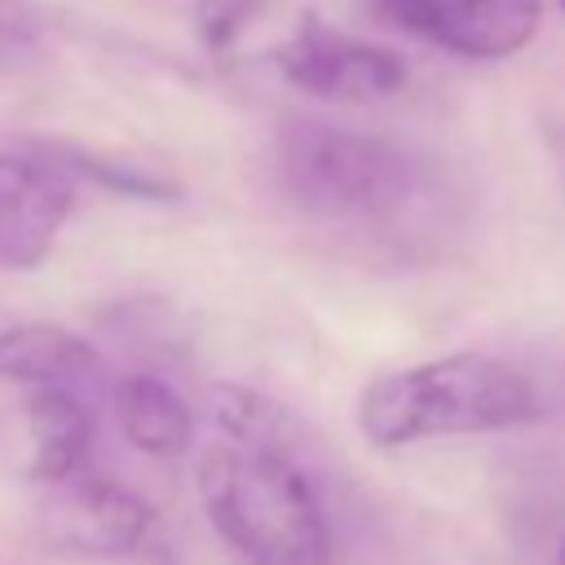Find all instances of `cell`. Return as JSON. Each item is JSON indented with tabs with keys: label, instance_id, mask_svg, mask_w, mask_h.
Instances as JSON below:
<instances>
[{
	"label": "cell",
	"instance_id": "cell-1",
	"mask_svg": "<svg viewBox=\"0 0 565 565\" xmlns=\"http://www.w3.org/2000/svg\"><path fill=\"white\" fill-rule=\"evenodd\" d=\"M199 499L221 543L247 565H327L322 503L282 441L216 437L199 455Z\"/></svg>",
	"mask_w": 565,
	"mask_h": 565
},
{
	"label": "cell",
	"instance_id": "cell-2",
	"mask_svg": "<svg viewBox=\"0 0 565 565\" xmlns=\"http://www.w3.org/2000/svg\"><path fill=\"white\" fill-rule=\"evenodd\" d=\"M543 415L539 388L516 366L486 353H446L375 375L358 397V428L380 450L433 437L521 428Z\"/></svg>",
	"mask_w": 565,
	"mask_h": 565
},
{
	"label": "cell",
	"instance_id": "cell-3",
	"mask_svg": "<svg viewBox=\"0 0 565 565\" xmlns=\"http://www.w3.org/2000/svg\"><path fill=\"white\" fill-rule=\"evenodd\" d=\"M274 172L300 212L340 225L388 221L419 190V168L402 146L331 119H287L274 141Z\"/></svg>",
	"mask_w": 565,
	"mask_h": 565
},
{
	"label": "cell",
	"instance_id": "cell-4",
	"mask_svg": "<svg viewBox=\"0 0 565 565\" xmlns=\"http://www.w3.org/2000/svg\"><path fill=\"white\" fill-rule=\"evenodd\" d=\"M154 530V508L119 481L79 472L49 486L35 512V539L53 556L75 561H119L146 543Z\"/></svg>",
	"mask_w": 565,
	"mask_h": 565
},
{
	"label": "cell",
	"instance_id": "cell-5",
	"mask_svg": "<svg viewBox=\"0 0 565 565\" xmlns=\"http://www.w3.org/2000/svg\"><path fill=\"white\" fill-rule=\"evenodd\" d=\"M269 57L287 84L327 102H380L406 84V62L393 49L353 40L313 13Z\"/></svg>",
	"mask_w": 565,
	"mask_h": 565
},
{
	"label": "cell",
	"instance_id": "cell-6",
	"mask_svg": "<svg viewBox=\"0 0 565 565\" xmlns=\"http://www.w3.org/2000/svg\"><path fill=\"white\" fill-rule=\"evenodd\" d=\"M371 4L393 26L477 62L525 49L543 13V0H371Z\"/></svg>",
	"mask_w": 565,
	"mask_h": 565
},
{
	"label": "cell",
	"instance_id": "cell-7",
	"mask_svg": "<svg viewBox=\"0 0 565 565\" xmlns=\"http://www.w3.org/2000/svg\"><path fill=\"white\" fill-rule=\"evenodd\" d=\"M75 203V181L31 146L0 150V269L22 274L49 260Z\"/></svg>",
	"mask_w": 565,
	"mask_h": 565
},
{
	"label": "cell",
	"instance_id": "cell-8",
	"mask_svg": "<svg viewBox=\"0 0 565 565\" xmlns=\"http://www.w3.org/2000/svg\"><path fill=\"white\" fill-rule=\"evenodd\" d=\"M0 375L26 388H62L79 393L102 380L97 349L53 322H18L0 331Z\"/></svg>",
	"mask_w": 565,
	"mask_h": 565
},
{
	"label": "cell",
	"instance_id": "cell-9",
	"mask_svg": "<svg viewBox=\"0 0 565 565\" xmlns=\"http://www.w3.org/2000/svg\"><path fill=\"white\" fill-rule=\"evenodd\" d=\"M26 419V459L22 472L40 486H62L84 472L93 446V411L79 393L62 388H26L22 397Z\"/></svg>",
	"mask_w": 565,
	"mask_h": 565
},
{
	"label": "cell",
	"instance_id": "cell-10",
	"mask_svg": "<svg viewBox=\"0 0 565 565\" xmlns=\"http://www.w3.org/2000/svg\"><path fill=\"white\" fill-rule=\"evenodd\" d=\"M110 406H115V419H119L124 441L132 450L150 455V459H177L194 441V415H190V406L159 375H124L110 388Z\"/></svg>",
	"mask_w": 565,
	"mask_h": 565
},
{
	"label": "cell",
	"instance_id": "cell-11",
	"mask_svg": "<svg viewBox=\"0 0 565 565\" xmlns=\"http://www.w3.org/2000/svg\"><path fill=\"white\" fill-rule=\"evenodd\" d=\"M35 154H44L57 172H66L71 181H97V185H106V190H115V194H132V199H181V190L172 185V181H163V177H150V172H137V168H119V163H106V159H97V154H88V150H79V146H66V141H26Z\"/></svg>",
	"mask_w": 565,
	"mask_h": 565
},
{
	"label": "cell",
	"instance_id": "cell-12",
	"mask_svg": "<svg viewBox=\"0 0 565 565\" xmlns=\"http://www.w3.org/2000/svg\"><path fill=\"white\" fill-rule=\"evenodd\" d=\"M22 26H26L22 9H13V0H0V31H4V35H18Z\"/></svg>",
	"mask_w": 565,
	"mask_h": 565
},
{
	"label": "cell",
	"instance_id": "cell-13",
	"mask_svg": "<svg viewBox=\"0 0 565 565\" xmlns=\"http://www.w3.org/2000/svg\"><path fill=\"white\" fill-rule=\"evenodd\" d=\"M556 565H565V539H561V547H556Z\"/></svg>",
	"mask_w": 565,
	"mask_h": 565
},
{
	"label": "cell",
	"instance_id": "cell-14",
	"mask_svg": "<svg viewBox=\"0 0 565 565\" xmlns=\"http://www.w3.org/2000/svg\"><path fill=\"white\" fill-rule=\"evenodd\" d=\"M556 4H561V9H565V0H556Z\"/></svg>",
	"mask_w": 565,
	"mask_h": 565
}]
</instances>
